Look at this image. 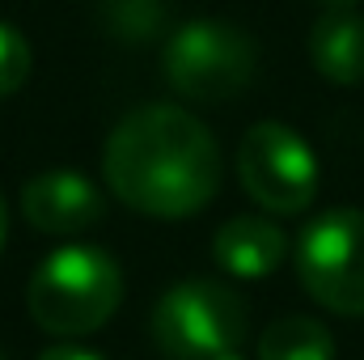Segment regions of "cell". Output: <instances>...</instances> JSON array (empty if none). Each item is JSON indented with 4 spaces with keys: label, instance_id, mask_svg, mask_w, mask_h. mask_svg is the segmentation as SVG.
Returning <instances> with one entry per match:
<instances>
[{
    "label": "cell",
    "instance_id": "obj_2",
    "mask_svg": "<svg viewBox=\"0 0 364 360\" xmlns=\"http://www.w3.org/2000/svg\"><path fill=\"white\" fill-rule=\"evenodd\" d=\"M123 305V268L97 246L51 250L26 288V309L38 331L77 339L106 327Z\"/></svg>",
    "mask_w": 364,
    "mask_h": 360
},
{
    "label": "cell",
    "instance_id": "obj_10",
    "mask_svg": "<svg viewBox=\"0 0 364 360\" xmlns=\"http://www.w3.org/2000/svg\"><path fill=\"white\" fill-rule=\"evenodd\" d=\"M259 360H335V335L318 318L288 314L259 335Z\"/></svg>",
    "mask_w": 364,
    "mask_h": 360
},
{
    "label": "cell",
    "instance_id": "obj_11",
    "mask_svg": "<svg viewBox=\"0 0 364 360\" xmlns=\"http://www.w3.org/2000/svg\"><path fill=\"white\" fill-rule=\"evenodd\" d=\"M102 21L114 38H132V43H144L153 38L166 21H170V9L161 0H106L102 9Z\"/></svg>",
    "mask_w": 364,
    "mask_h": 360
},
{
    "label": "cell",
    "instance_id": "obj_8",
    "mask_svg": "<svg viewBox=\"0 0 364 360\" xmlns=\"http://www.w3.org/2000/svg\"><path fill=\"white\" fill-rule=\"evenodd\" d=\"M284 255H288V238L267 216H233L212 238L216 268L229 271L233 280H267L272 271H279Z\"/></svg>",
    "mask_w": 364,
    "mask_h": 360
},
{
    "label": "cell",
    "instance_id": "obj_1",
    "mask_svg": "<svg viewBox=\"0 0 364 360\" xmlns=\"http://www.w3.org/2000/svg\"><path fill=\"white\" fill-rule=\"evenodd\" d=\"M220 144L186 106L149 102L114 123L102 149V179L119 203L153 221L203 212L220 191Z\"/></svg>",
    "mask_w": 364,
    "mask_h": 360
},
{
    "label": "cell",
    "instance_id": "obj_13",
    "mask_svg": "<svg viewBox=\"0 0 364 360\" xmlns=\"http://www.w3.org/2000/svg\"><path fill=\"white\" fill-rule=\"evenodd\" d=\"M38 360H106V356H97L90 348H77V344H51V348L38 352Z\"/></svg>",
    "mask_w": 364,
    "mask_h": 360
},
{
    "label": "cell",
    "instance_id": "obj_7",
    "mask_svg": "<svg viewBox=\"0 0 364 360\" xmlns=\"http://www.w3.org/2000/svg\"><path fill=\"white\" fill-rule=\"evenodd\" d=\"M21 216L47 238H77L106 216V199L77 170H43L21 182Z\"/></svg>",
    "mask_w": 364,
    "mask_h": 360
},
{
    "label": "cell",
    "instance_id": "obj_4",
    "mask_svg": "<svg viewBox=\"0 0 364 360\" xmlns=\"http://www.w3.org/2000/svg\"><path fill=\"white\" fill-rule=\"evenodd\" d=\"M149 331L170 360H216L242 348L250 318L233 288L216 280H182L153 305Z\"/></svg>",
    "mask_w": 364,
    "mask_h": 360
},
{
    "label": "cell",
    "instance_id": "obj_17",
    "mask_svg": "<svg viewBox=\"0 0 364 360\" xmlns=\"http://www.w3.org/2000/svg\"><path fill=\"white\" fill-rule=\"evenodd\" d=\"M0 360H4V352H0Z\"/></svg>",
    "mask_w": 364,
    "mask_h": 360
},
{
    "label": "cell",
    "instance_id": "obj_3",
    "mask_svg": "<svg viewBox=\"0 0 364 360\" xmlns=\"http://www.w3.org/2000/svg\"><path fill=\"white\" fill-rule=\"evenodd\" d=\"M255 38L229 21L199 17L178 26L161 47V73L170 90L186 102L220 106L255 81Z\"/></svg>",
    "mask_w": 364,
    "mask_h": 360
},
{
    "label": "cell",
    "instance_id": "obj_9",
    "mask_svg": "<svg viewBox=\"0 0 364 360\" xmlns=\"http://www.w3.org/2000/svg\"><path fill=\"white\" fill-rule=\"evenodd\" d=\"M309 60L322 81L331 85H360L364 81V17L348 4L326 9L309 30Z\"/></svg>",
    "mask_w": 364,
    "mask_h": 360
},
{
    "label": "cell",
    "instance_id": "obj_6",
    "mask_svg": "<svg viewBox=\"0 0 364 360\" xmlns=\"http://www.w3.org/2000/svg\"><path fill=\"white\" fill-rule=\"evenodd\" d=\"M237 179L246 195L275 216H301L318 199V157L288 123H255L237 144Z\"/></svg>",
    "mask_w": 364,
    "mask_h": 360
},
{
    "label": "cell",
    "instance_id": "obj_16",
    "mask_svg": "<svg viewBox=\"0 0 364 360\" xmlns=\"http://www.w3.org/2000/svg\"><path fill=\"white\" fill-rule=\"evenodd\" d=\"M326 4H352V0H326Z\"/></svg>",
    "mask_w": 364,
    "mask_h": 360
},
{
    "label": "cell",
    "instance_id": "obj_5",
    "mask_svg": "<svg viewBox=\"0 0 364 360\" xmlns=\"http://www.w3.org/2000/svg\"><path fill=\"white\" fill-rule=\"evenodd\" d=\"M301 288L339 318H364V212L326 208L296 238Z\"/></svg>",
    "mask_w": 364,
    "mask_h": 360
},
{
    "label": "cell",
    "instance_id": "obj_14",
    "mask_svg": "<svg viewBox=\"0 0 364 360\" xmlns=\"http://www.w3.org/2000/svg\"><path fill=\"white\" fill-rule=\"evenodd\" d=\"M4 233H9V208H4V195H0V246H4Z\"/></svg>",
    "mask_w": 364,
    "mask_h": 360
},
{
    "label": "cell",
    "instance_id": "obj_12",
    "mask_svg": "<svg viewBox=\"0 0 364 360\" xmlns=\"http://www.w3.org/2000/svg\"><path fill=\"white\" fill-rule=\"evenodd\" d=\"M30 68H34L30 43L21 38V30H13L9 21H0V97L21 90L30 81Z\"/></svg>",
    "mask_w": 364,
    "mask_h": 360
},
{
    "label": "cell",
    "instance_id": "obj_15",
    "mask_svg": "<svg viewBox=\"0 0 364 360\" xmlns=\"http://www.w3.org/2000/svg\"><path fill=\"white\" fill-rule=\"evenodd\" d=\"M216 360H246L242 352H229V356H216Z\"/></svg>",
    "mask_w": 364,
    "mask_h": 360
}]
</instances>
